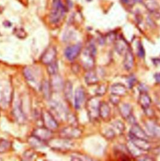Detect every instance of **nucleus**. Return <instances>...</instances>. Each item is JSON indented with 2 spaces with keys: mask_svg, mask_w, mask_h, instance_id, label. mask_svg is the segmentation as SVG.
Returning <instances> with one entry per match:
<instances>
[{
  "mask_svg": "<svg viewBox=\"0 0 160 161\" xmlns=\"http://www.w3.org/2000/svg\"><path fill=\"white\" fill-rule=\"evenodd\" d=\"M111 91L113 95L118 97L125 96L127 93V89L126 86L121 83H116L112 85Z\"/></svg>",
  "mask_w": 160,
  "mask_h": 161,
  "instance_id": "obj_11",
  "label": "nucleus"
},
{
  "mask_svg": "<svg viewBox=\"0 0 160 161\" xmlns=\"http://www.w3.org/2000/svg\"><path fill=\"white\" fill-rule=\"evenodd\" d=\"M123 1L124 3H125L127 4H133V3L135 2L134 0H123Z\"/></svg>",
  "mask_w": 160,
  "mask_h": 161,
  "instance_id": "obj_29",
  "label": "nucleus"
},
{
  "mask_svg": "<svg viewBox=\"0 0 160 161\" xmlns=\"http://www.w3.org/2000/svg\"><path fill=\"white\" fill-rule=\"evenodd\" d=\"M135 1H138V2H140V1H141L142 0H134Z\"/></svg>",
  "mask_w": 160,
  "mask_h": 161,
  "instance_id": "obj_31",
  "label": "nucleus"
},
{
  "mask_svg": "<svg viewBox=\"0 0 160 161\" xmlns=\"http://www.w3.org/2000/svg\"><path fill=\"white\" fill-rule=\"evenodd\" d=\"M116 48L117 52H118L119 53L121 54L122 53H124L125 52H126L127 51V50L128 49V45L126 44V43L123 40H119L116 44Z\"/></svg>",
  "mask_w": 160,
  "mask_h": 161,
  "instance_id": "obj_18",
  "label": "nucleus"
},
{
  "mask_svg": "<svg viewBox=\"0 0 160 161\" xmlns=\"http://www.w3.org/2000/svg\"><path fill=\"white\" fill-rule=\"evenodd\" d=\"M81 50V45L80 43L68 47L65 52V55L66 57L69 60H73L79 55Z\"/></svg>",
  "mask_w": 160,
  "mask_h": 161,
  "instance_id": "obj_5",
  "label": "nucleus"
},
{
  "mask_svg": "<svg viewBox=\"0 0 160 161\" xmlns=\"http://www.w3.org/2000/svg\"><path fill=\"white\" fill-rule=\"evenodd\" d=\"M85 99V92L83 87H78L75 91V106L77 109L81 107Z\"/></svg>",
  "mask_w": 160,
  "mask_h": 161,
  "instance_id": "obj_10",
  "label": "nucleus"
},
{
  "mask_svg": "<svg viewBox=\"0 0 160 161\" xmlns=\"http://www.w3.org/2000/svg\"><path fill=\"white\" fill-rule=\"evenodd\" d=\"M138 56L140 57H143L145 56V50L143 48V47L142 45V44L140 42L138 46Z\"/></svg>",
  "mask_w": 160,
  "mask_h": 161,
  "instance_id": "obj_27",
  "label": "nucleus"
},
{
  "mask_svg": "<svg viewBox=\"0 0 160 161\" xmlns=\"http://www.w3.org/2000/svg\"><path fill=\"white\" fill-rule=\"evenodd\" d=\"M53 75L55 76V77L53 79V82H52L51 85L54 88V89H55V90H56V91L60 90L63 87L62 80L60 77L56 76V74Z\"/></svg>",
  "mask_w": 160,
  "mask_h": 161,
  "instance_id": "obj_19",
  "label": "nucleus"
},
{
  "mask_svg": "<svg viewBox=\"0 0 160 161\" xmlns=\"http://www.w3.org/2000/svg\"><path fill=\"white\" fill-rule=\"evenodd\" d=\"M134 65V56L133 52L130 49H128L125 53V58L124 60V66L126 70H130Z\"/></svg>",
  "mask_w": 160,
  "mask_h": 161,
  "instance_id": "obj_14",
  "label": "nucleus"
},
{
  "mask_svg": "<svg viewBox=\"0 0 160 161\" xmlns=\"http://www.w3.org/2000/svg\"><path fill=\"white\" fill-rule=\"evenodd\" d=\"M81 134H82V132L79 129L73 126L68 127L63 129L60 133L61 136L62 137L67 139H70L73 138H78L81 136Z\"/></svg>",
  "mask_w": 160,
  "mask_h": 161,
  "instance_id": "obj_3",
  "label": "nucleus"
},
{
  "mask_svg": "<svg viewBox=\"0 0 160 161\" xmlns=\"http://www.w3.org/2000/svg\"><path fill=\"white\" fill-rule=\"evenodd\" d=\"M120 113L125 119H128L131 115L132 108L129 104H124L120 108Z\"/></svg>",
  "mask_w": 160,
  "mask_h": 161,
  "instance_id": "obj_16",
  "label": "nucleus"
},
{
  "mask_svg": "<svg viewBox=\"0 0 160 161\" xmlns=\"http://www.w3.org/2000/svg\"><path fill=\"white\" fill-rule=\"evenodd\" d=\"M130 141L138 149L140 150L147 152L151 148V145L150 142L148 141V140L143 139H140L136 138L131 136H129Z\"/></svg>",
  "mask_w": 160,
  "mask_h": 161,
  "instance_id": "obj_4",
  "label": "nucleus"
},
{
  "mask_svg": "<svg viewBox=\"0 0 160 161\" xmlns=\"http://www.w3.org/2000/svg\"><path fill=\"white\" fill-rule=\"evenodd\" d=\"M99 105L100 102L96 97H92L87 101L86 109L90 120H95L99 117Z\"/></svg>",
  "mask_w": 160,
  "mask_h": 161,
  "instance_id": "obj_2",
  "label": "nucleus"
},
{
  "mask_svg": "<svg viewBox=\"0 0 160 161\" xmlns=\"http://www.w3.org/2000/svg\"><path fill=\"white\" fill-rule=\"evenodd\" d=\"M145 5L151 11H156L158 9V4L154 0H147Z\"/></svg>",
  "mask_w": 160,
  "mask_h": 161,
  "instance_id": "obj_22",
  "label": "nucleus"
},
{
  "mask_svg": "<svg viewBox=\"0 0 160 161\" xmlns=\"http://www.w3.org/2000/svg\"><path fill=\"white\" fill-rule=\"evenodd\" d=\"M113 126L117 129L120 132H123L125 129V126L124 124L121 122L120 121H116L115 123H113Z\"/></svg>",
  "mask_w": 160,
  "mask_h": 161,
  "instance_id": "obj_26",
  "label": "nucleus"
},
{
  "mask_svg": "<svg viewBox=\"0 0 160 161\" xmlns=\"http://www.w3.org/2000/svg\"><path fill=\"white\" fill-rule=\"evenodd\" d=\"M85 81L88 85H94V84H96V83H98V78L94 72H89L85 77Z\"/></svg>",
  "mask_w": 160,
  "mask_h": 161,
  "instance_id": "obj_17",
  "label": "nucleus"
},
{
  "mask_svg": "<svg viewBox=\"0 0 160 161\" xmlns=\"http://www.w3.org/2000/svg\"><path fill=\"white\" fill-rule=\"evenodd\" d=\"M66 12L65 6L61 0H53L50 14V20L53 23H59L64 16Z\"/></svg>",
  "mask_w": 160,
  "mask_h": 161,
  "instance_id": "obj_1",
  "label": "nucleus"
},
{
  "mask_svg": "<svg viewBox=\"0 0 160 161\" xmlns=\"http://www.w3.org/2000/svg\"><path fill=\"white\" fill-rule=\"evenodd\" d=\"M50 84H48V83H45L44 85H43V88H50ZM44 90H45V89ZM49 92H50V90H46V91H44V93H45V95H48V93H49Z\"/></svg>",
  "mask_w": 160,
  "mask_h": 161,
  "instance_id": "obj_28",
  "label": "nucleus"
},
{
  "mask_svg": "<svg viewBox=\"0 0 160 161\" xmlns=\"http://www.w3.org/2000/svg\"><path fill=\"white\" fill-rule=\"evenodd\" d=\"M111 108L109 106L104 102L100 103L99 107V116L103 120H107L110 117Z\"/></svg>",
  "mask_w": 160,
  "mask_h": 161,
  "instance_id": "obj_13",
  "label": "nucleus"
},
{
  "mask_svg": "<svg viewBox=\"0 0 160 161\" xmlns=\"http://www.w3.org/2000/svg\"><path fill=\"white\" fill-rule=\"evenodd\" d=\"M147 128L148 131L155 137L160 138V127L155 124L154 123H148L147 125Z\"/></svg>",
  "mask_w": 160,
  "mask_h": 161,
  "instance_id": "obj_15",
  "label": "nucleus"
},
{
  "mask_svg": "<svg viewBox=\"0 0 160 161\" xmlns=\"http://www.w3.org/2000/svg\"><path fill=\"white\" fill-rule=\"evenodd\" d=\"M130 146L128 147V149L129 151L131 153V154L135 155L136 156H141L142 155V153L145 152L141 150H140V149H138V147H136L131 141L130 142Z\"/></svg>",
  "mask_w": 160,
  "mask_h": 161,
  "instance_id": "obj_21",
  "label": "nucleus"
},
{
  "mask_svg": "<svg viewBox=\"0 0 160 161\" xmlns=\"http://www.w3.org/2000/svg\"><path fill=\"white\" fill-rule=\"evenodd\" d=\"M106 92V87L104 85H100L96 90V94L98 96L103 95Z\"/></svg>",
  "mask_w": 160,
  "mask_h": 161,
  "instance_id": "obj_25",
  "label": "nucleus"
},
{
  "mask_svg": "<svg viewBox=\"0 0 160 161\" xmlns=\"http://www.w3.org/2000/svg\"><path fill=\"white\" fill-rule=\"evenodd\" d=\"M33 136L43 141L51 139L52 136V132L51 130L47 128H39L35 130Z\"/></svg>",
  "mask_w": 160,
  "mask_h": 161,
  "instance_id": "obj_9",
  "label": "nucleus"
},
{
  "mask_svg": "<svg viewBox=\"0 0 160 161\" xmlns=\"http://www.w3.org/2000/svg\"><path fill=\"white\" fill-rule=\"evenodd\" d=\"M155 79L157 82L160 83V74H158L155 75Z\"/></svg>",
  "mask_w": 160,
  "mask_h": 161,
  "instance_id": "obj_30",
  "label": "nucleus"
},
{
  "mask_svg": "<svg viewBox=\"0 0 160 161\" xmlns=\"http://www.w3.org/2000/svg\"><path fill=\"white\" fill-rule=\"evenodd\" d=\"M65 95L68 100H71L72 97V89L73 86L70 81H67L65 85Z\"/></svg>",
  "mask_w": 160,
  "mask_h": 161,
  "instance_id": "obj_20",
  "label": "nucleus"
},
{
  "mask_svg": "<svg viewBox=\"0 0 160 161\" xmlns=\"http://www.w3.org/2000/svg\"><path fill=\"white\" fill-rule=\"evenodd\" d=\"M130 136H133L136 138L143 139L146 140H148V135L145 132L144 130H143L141 127L139 126L138 124L133 125L132 127L130 129Z\"/></svg>",
  "mask_w": 160,
  "mask_h": 161,
  "instance_id": "obj_8",
  "label": "nucleus"
},
{
  "mask_svg": "<svg viewBox=\"0 0 160 161\" xmlns=\"http://www.w3.org/2000/svg\"><path fill=\"white\" fill-rule=\"evenodd\" d=\"M138 101H139L140 105L142 107V108L144 109V110L150 108L151 103H152L151 98L148 95V93L145 91H143L141 92L140 97H139Z\"/></svg>",
  "mask_w": 160,
  "mask_h": 161,
  "instance_id": "obj_12",
  "label": "nucleus"
},
{
  "mask_svg": "<svg viewBox=\"0 0 160 161\" xmlns=\"http://www.w3.org/2000/svg\"><path fill=\"white\" fill-rule=\"evenodd\" d=\"M10 147V143L5 140H0V153L4 152Z\"/></svg>",
  "mask_w": 160,
  "mask_h": 161,
  "instance_id": "obj_24",
  "label": "nucleus"
},
{
  "mask_svg": "<svg viewBox=\"0 0 160 161\" xmlns=\"http://www.w3.org/2000/svg\"><path fill=\"white\" fill-rule=\"evenodd\" d=\"M43 121L45 124L46 125V127L47 129L50 130H53V129H56L58 125L56 121L55 120V118L53 117V115L49 113L48 112H45L43 115Z\"/></svg>",
  "mask_w": 160,
  "mask_h": 161,
  "instance_id": "obj_7",
  "label": "nucleus"
},
{
  "mask_svg": "<svg viewBox=\"0 0 160 161\" xmlns=\"http://www.w3.org/2000/svg\"><path fill=\"white\" fill-rule=\"evenodd\" d=\"M56 56V51L55 47H49L43 55L41 58V61L43 63L46 65H49L52 62H55Z\"/></svg>",
  "mask_w": 160,
  "mask_h": 161,
  "instance_id": "obj_6",
  "label": "nucleus"
},
{
  "mask_svg": "<svg viewBox=\"0 0 160 161\" xmlns=\"http://www.w3.org/2000/svg\"><path fill=\"white\" fill-rule=\"evenodd\" d=\"M58 67L56 62H53L51 64L48 65V71L50 75H53L56 74L58 72Z\"/></svg>",
  "mask_w": 160,
  "mask_h": 161,
  "instance_id": "obj_23",
  "label": "nucleus"
}]
</instances>
